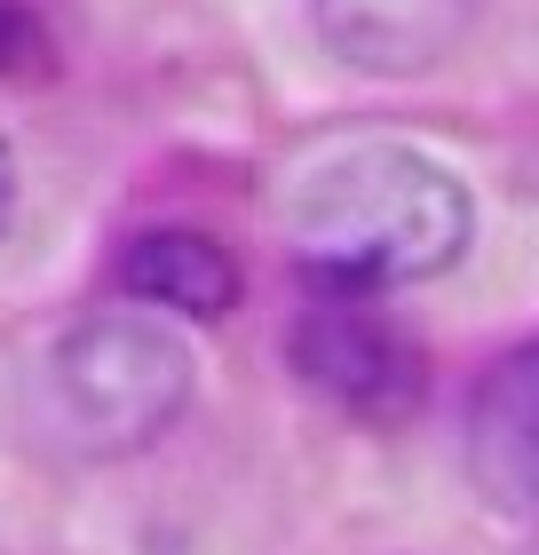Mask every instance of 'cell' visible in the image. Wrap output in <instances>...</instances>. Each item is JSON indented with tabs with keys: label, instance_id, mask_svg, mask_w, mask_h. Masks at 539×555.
<instances>
[{
	"label": "cell",
	"instance_id": "cell-1",
	"mask_svg": "<svg viewBox=\"0 0 539 555\" xmlns=\"http://www.w3.org/2000/svg\"><path fill=\"white\" fill-rule=\"evenodd\" d=\"M476 231L469 183L405 143H349L294 175L286 191V238L301 270L333 294L413 286L460 262Z\"/></svg>",
	"mask_w": 539,
	"mask_h": 555
},
{
	"label": "cell",
	"instance_id": "cell-2",
	"mask_svg": "<svg viewBox=\"0 0 539 555\" xmlns=\"http://www.w3.org/2000/svg\"><path fill=\"white\" fill-rule=\"evenodd\" d=\"M191 341L159 310H95L48 349V405L88 452H143L191 405Z\"/></svg>",
	"mask_w": 539,
	"mask_h": 555
},
{
	"label": "cell",
	"instance_id": "cell-3",
	"mask_svg": "<svg viewBox=\"0 0 539 555\" xmlns=\"http://www.w3.org/2000/svg\"><path fill=\"white\" fill-rule=\"evenodd\" d=\"M286 358H294V373L325 397L333 413L373 421V428L413 421L421 397H428L421 341L405 334L397 318H381V310H365V301H349V294L310 301V310L294 318Z\"/></svg>",
	"mask_w": 539,
	"mask_h": 555
},
{
	"label": "cell",
	"instance_id": "cell-4",
	"mask_svg": "<svg viewBox=\"0 0 539 555\" xmlns=\"http://www.w3.org/2000/svg\"><path fill=\"white\" fill-rule=\"evenodd\" d=\"M310 16L342 64L373 72V80H413L469 40L476 0H310Z\"/></svg>",
	"mask_w": 539,
	"mask_h": 555
},
{
	"label": "cell",
	"instance_id": "cell-5",
	"mask_svg": "<svg viewBox=\"0 0 539 555\" xmlns=\"http://www.w3.org/2000/svg\"><path fill=\"white\" fill-rule=\"evenodd\" d=\"M469 468L500 516L539 508V349H508L469 405Z\"/></svg>",
	"mask_w": 539,
	"mask_h": 555
},
{
	"label": "cell",
	"instance_id": "cell-6",
	"mask_svg": "<svg viewBox=\"0 0 539 555\" xmlns=\"http://www.w3.org/2000/svg\"><path fill=\"white\" fill-rule=\"evenodd\" d=\"M119 294L143 301V310H167V318H230L246 294V270L239 255L215 238V231H191V222H159V231L127 238L119 246Z\"/></svg>",
	"mask_w": 539,
	"mask_h": 555
},
{
	"label": "cell",
	"instance_id": "cell-7",
	"mask_svg": "<svg viewBox=\"0 0 539 555\" xmlns=\"http://www.w3.org/2000/svg\"><path fill=\"white\" fill-rule=\"evenodd\" d=\"M40 48V33H33V16L16 9V0H0V72H16L24 56Z\"/></svg>",
	"mask_w": 539,
	"mask_h": 555
},
{
	"label": "cell",
	"instance_id": "cell-8",
	"mask_svg": "<svg viewBox=\"0 0 539 555\" xmlns=\"http://www.w3.org/2000/svg\"><path fill=\"white\" fill-rule=\"evenodd\" d=\"M9 215H16V159H9V143H0V231H9Z\"/></svg>",
	"mask_w": 539,
	"mask_h": 555
}]
</instances>
